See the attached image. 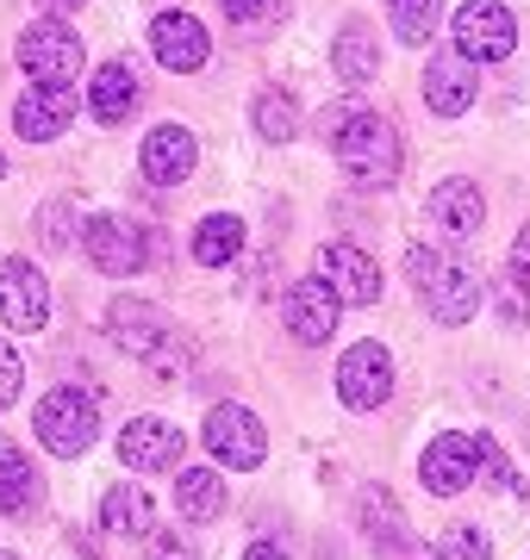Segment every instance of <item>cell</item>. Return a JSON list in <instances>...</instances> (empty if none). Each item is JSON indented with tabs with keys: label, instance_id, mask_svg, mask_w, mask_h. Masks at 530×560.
I'll use <instances>...</instances> for the list:
<instances>
[{
	"label": "cell",
	"instance_id": "cell-31",
	"mask_svg": "<svg viewBox=\"0 0 530 560\" xmlns=\"http://www.w3.org/2000/svg\"><path fill=\"white\" fill-rule=\"evenodd\" d=\"M224 13H231V25H268V20H287V0H238Z\"/></svg>",
	"mask_w": 530,
	"mask_h": 560
},
{
	"label": "cell",
	"instance_id": "cell-17",
	"mask_svg": "<svg viewBox=\"0 0 530 560\" xmlns=\"http://www.w3.org/2000/svg\"><path fill=\"white\" fill-rule=\"evenodd\" d=\"M150 50H157V62L163 69H175V75H194V69H206V25L187 20V13H163V20L150 25Z\"/></svg>",
	"mask_w": 530,
	"mask_h": 560
},
{
	"label": "cell",
	"instance_id": "cell-16",
	"mask_svg": "<svg viewBox=\"0 0 530 560\" xmlns=\"http://www.w3.org/2000/svg\"><path fill=\"white\" fill-rule=\"evenodd\" d=\"M119 460L138 467V474H163V467L182 460V430L163 418H131L119 430Z\"/></svg>",
	"mask_w": 530,
	"mask_h": 560
},
{
	"label": "cell",
	"instance_id": "cell-39",
	"mask_svg": "<svg viewBox=\"0 0 530 560\" xmlns=\"http://www.w3.org/2000/svg\"><path fill=\"white\" fill-rule=\"evenodd\" d=\"M0 175H7V162H0Z\"/></svg>",
	"mask_w": 530,
	"mask_h": 560
},
{
	"label": "cell",
	"instance_id": "cell-3",
	"mask_svg": "<svg viewBox=\"0 0 530 560\" xmlns=\"http://www.w3.org/2000/svg\"><path fill=\"white\" fill-rule=\"evenodd\" d=\"M32 423H38V442L50 455L76 460V455L94 448V436H101V405H94V393H82V386H57V393L38 399Z\"/></svg>",
	"mask_w": 530,
	"mask_h": 560
},
{
	"label": "cell",
	"instance_id": "cell-6",
	"mask_svg": "<svg viewBox=\"0 0 530 560\" xmlns=\"http://www.w3.org/2000/svg\"><path fill=\"white\" fill-rule=\"evenodd\" d=\"M456 50L469 62H506L518 50V20H511L499 0H469L456 13Z\"/></svg>",
	"mask_w": 530,
	"mask_h": 560
},
{
	"label": "cell",
	"instance_id": "cell-22",
	"mask_svg": "<svg viewBox=\"0 0 530 560\" xmlns=\"http://www.w3.org/2000/svg\"><path fill=\"white\" fill-rule=\"evenodd\" d=\"M175 511L187 523H212L224 511V480L212 467H182V480H175Z\"/></svg>",
	"mask_w": 530,
	"mask_h": 560
},
{
	"label": "cell",
	"instance_id": "cell-30",
	"mask_svg": "<svg viewBox=\"0 0 530 560\" xmlns=\"http://www.w3.org/2000/svg\"><path fill=\"white\" fill-rule=\"evenodd\" d=\"M437 560H493V541L474 529V523H456L443 541H437Z\"/></svg>",
	"mask_w": 530,
	"mask_h": 560
},
{
	"label": "cell",
	"instance_id": "cell-21",
	"mask_svg": "<svg viewBox=\"0 0 530 560\" xmlns=\"http://www.w3.org/2000/svg\"><path fill=\"white\" fill-rule=\"evenodd\" d=\"M331 69H337L349 88H368V81H375V69H381V44H375V32H368L362 20H349L344 32H337V44H331Z\"/></svg>",
	"mask_w": 530,
	"mask_h": 560
},
{
	"label": "cell",
	"instance_id": "cell-33",
	"mask_svg": "<svg viewBox=\"0 0 530 560\" xmlns=\"http://www.w3.org/2000/svg\"><path fill=\"white\" fill-rule=\"evenodd\" d=\"M38 224H44V243H50V249H62V243H69V206H44L38 212Z\"/></svg>",
	"mask_w": 530,
	"mask_h": 560
},
{
	"label": "cell",
	"instance_id": "cell-2",
	"mask_svg": "<svg viewBox=\"0 0 530 560\" xmlns=\"http://www.w3.org/2000/svg\"><path fill=\"white\" fill-rule=\"evenodd\" d=\"M406 268H412L418 293H425V312L437 324H449V330H456V324H469L474 312H481V280H474L462 261L437 256V249H412Z\"/></svg>",
	"mask_w": 530,
	"mask_h": 560
},
{
	"label": "cell",
	"instance_id": "cell-8",
	"mask_svg": "<svg viewBox=\"0 0 530 560\" xmlns=\"http://www.w3.org/2000/svg\"><path fill=\"white\" fill-rule=\"evenodd\" d=\"M393 393V355L381 349V342H356V349H344V361H337V399L349 405V411H375V405H388Z\"/></svg>",
	"mask_w": 530,
	"mask_h": 560
},
{
	"label": "cell",
	"instance_id": "cell-38",
	"mask_svg": "<svg viewBox=\"0 0 530 560\" xmlns=\"http://www.w3.org/2000/svg\"><path fill=\"white\" fill-rule=\"evenodd\" d=\"M219 7H238V0H219Z\"/></svg>",
	"mask_w": 530,
	"mask_h": 560
},
{
	"label": "cell",
	"instance_id": "cell-37",
	"mask_svg": "<svg viewBox=\"0 0 530 560\" xmlns=\"http://www.w3.org/2000/svg\"><path fill=\"white\" fill-rule=\"evenodd\" d=\"M50 7H82V0H50Z\"/></svg>",
	"mask_w": 530,
	"mask_h": 560
},
{
	"label": "cell",
	"instance_id": "cell-29",
	"mask_svg": "<svg viewBox=\"0 0 530 560\" xmlns=\"http://www.w3.org/2000/svg\"><path fill=\"white\" fill-rule=\"evenodd\" d=\"M474 467H481V486H499V492H511V499H525V480L506 467V455H499V442H493L487 430L474 436Z\"/></svg>",
	"mask_w": 530,
	"mask_h": 560
},
{
	"label": "cell",
	"instance_id": "cell-36",
	"mask_svg": "<svg viewBox=\"0 0 530 560\" xmlns=\"http://www.w3.org/2000/svg\"><path fill=\"white\" fill-rule=\"evenodd\" d=\"M244 560H287V555L275 548V541H256V548H244Z\"/></svg>",
	"mask_w": 530,
	"mask_h": 560
},
{
	"label": "cell",
	"instance_id": "cell-19",
	"mask_svg": "<svg viewBox=\"0 0 530 560\" xmlns=\"http://www.w3.org/2000/svg\"><path fill=\"white\" fill-rule=\"evenodd\" d=\"M194 131H182V125H157L150 138H143V180H157V187H175V180L194 175Z\"/></svg>",
	"mask_w": 530,
	"mask_h": 560
},
{
	"label": "cell",
	"instance_id": "cell-13",
	"mask_svg": "<svg viewBox=\"0 0 530 560\" xmlns=\"http://www.w3.org/2000/svg\"><path fill=\"white\" fill-rule=\"evenodd\" d=\"M319 275L331 280V293H337L344 305H375L381 300V268H375V256L356 249V243H325V249H319Z\"/></svg>",
	"mask_w": 530,
	"mask_h": 560
},
{
	"label": "cell",
	"instance_id": "cell-14",
	"mask_svg": "<svg viewBox=\"0 0 530 560\" xmlns=\"http://www.w3.org/2000/svg\"><path fill=\"white\" fill-rule=\"evenodd\" d=\"M481 94V75H474V62L462 50H443V57H430L425 69V106L437 119H462Z\"/></svg>",
	"mask_w": 530,
	"mask_h": 560
},
{
	"label": "cell",
	"instance_id": "cell-34",
	"mask_svg": "<svg viewBox=\"0 0 530 560\" xmlns=\"http://www.w3.org/2000/svg\"><path fill=\"white\" fill-rule=\"evenodd\" d=\"M150 560H200V555L182 541V529H163V536H150Z\"/></svg>",
	"mask_w": 530,
	"mask_h": 560
},
{
	"label": "cell",
	"instance_id": "cell-25",
	"mask_svg": "<svg viewBox=\"0 0 530 560\" xmlns=\"http://www.w3.org/2000/svg\"><path fill=\"white\" fill-rule=\"evenodd\" d=\"M238 249H244V224L238 219H224V212L200 219V231H194V261H200V268H224Z\"/></svg>",
	"mask_w": 530,
	"mask_h": 560
},
{
	"label": "cell",
	"instance_id": "cell-10",
	"mask_svg": "<svg viewBox=\"0 0 530 560\" xmlns=\"http://www.w3.org/2000/svg\"><path fill=\"white\" fill-rule=\"evenodd\" d=\"M82 249H88V261H94L101 275H113V280H125V275L143 268V231L131 219H113V212H101V219L82 224Z\"/></svg>",
	"mask_w": 530,
	"mask_h": 560
},
{
	"label": "cell",
	"instance_id": "cell-5",
	"mask_svg": "<svg viewBox=\"0 0 530 560\" xmlns=\"http://www.w3.org/2000/svg\"><path fill=\"white\" fill-rule=\"evenodd\" d=\"M44 318H50V280L25 256H7L0 261V324L20 337H38Z\"/></svg>",
	"mask_w": 530,
	"mask_h": 560
},
{
	"label": "cell",
	"instance_id": "cell-9",
	"mask_svg": "<svg viewBox=\"0 0 530 560\" xmlns=\"http://www.w3.org/2000/svg\"><path fill=\"white\" fill-rule=\"evenodd\" d=\"M337 293H331V280L325 275H307V280H293L287 287V300H281V318H287V337L293 342H325L331 330H337Z\"/></svg>",
	"mask_w": 530,
	"mask_h": 560
},
{
	"label": "cell",
	"instance_id": "cell-12",
	"mask_svg": "<svg viewBox=\"0 0 530 560\" xmlns=\"http://www.w3.org/2000/svg\"><path fill=\"white\" fill-rule=\"evenodd\" d=\"M106 324H113V342H119L125 355H138V361H157L169 349V337H175L169 312L150 305V300H119L113 312H106Z\"/></svg>",
	"mask_w": 530,
	"mask_h": 560
},
{
	"label": "cell",
	"instance_id": "cell-15",
	"mask_svg": "<svg viewBox=\"0 0 530 560\" xmlns=\"http://www.w3.org/2000/svg\"><path fill=\"white\" fill-rule=\"evenodd\" d=\"M418 474H425V486L437 492V499H456L469 480H481V467H474V436H469V430L437 436L425 448V460H418Z\"/></svg>",
	"mask_w": 530,
	"mask_h": 560
},
{
	"label": "cell",
	"instance_id": "cell-27",
	"mask_svg": "<svg viewBox=\"0 0 530 560\" xmlns=\"http://www.w3.org/2000/svg\"><path fill=\"white\" fill-rule=\"evenodd\" d=\"M256 131H263L268 143H287V138H293V131H300V106H293V94H281V88L256 94Z\"/></svg>",
	"mask_w": 530,
	"mask_h": 560
},
{
	"label": "cell",
	"instance_id": "cell-20",
	"mask_svg": "<svg viewBox=\"0 0 530 560\" xmlns=\"http://www.w3.org/2000/svg\"><path fill=\"white\" fill-rule=\"evenodd\" d=\"M131 106H138V75H131L125 62H101L94 81H88V113L101 125H125Z\"/></svg>",
	"mask_w": 530,
	"mask_h": 560
},
{
	"label": "cell",
	"instance_id": "cell-18",
	"mask_svg": "<svg viewBox=\"0 0 530 560\" xmlns=\"http://www.w3.org/2000/svg\"><path fill=\"white\" fill-rule=\"evenodd\" d=\"M76 88H32L20 106H13V125H20L25 143H50L57 131H69V119H76Z\"/></svg>",
	"mask_w": 530,
	"mask_h": 560
},
{
	"label": "cell",
	"instance_id": "cell-11",
	"mask_svg": "<svg viewBox=\"0 0 530 560\" xmlns=\"http://www.w3.org/2000/svg\"><path fill=\"white\" fill-rule=\"evenodd\" d=\"M425 224L437 231L443 243H474L481 237V224H487V200H481V187L474 180H443L425 206Z\"/></svg>",
	"mask_w": 530,
	"mask_h": 560
},
{
	"label": "cell",
	"instance_id": "cell-4",
	"mask_svg": "<svg viewBox=\"0 0 530 560\" xmlns=\"http://www.w3.org/2000/svg\"><path fill=\"white\" fill-rule=\"evenodd\" d=\"M20 62L44 88H76V75H82V38L62 20H32L20 32Z\"/></svg>",
	"mask_w": 530,
	"mask_h": 560
},
{
	"label": "cell",
	"instance_id": "cell-7",
	"mask_svg": "<svg viewBox=\"0 0 530 560\" xmlns=\"http://www.w3.org/2000/svg\"><path fill=\"white\" fill-rule=\"evenodd\" d=\"M206 448L224 460V467H238V474H250V467H263L268 455V436L263 423H256V411H244V405H212L206 411Z\"/></svg>",
	"mask_w": 530,
	"mask_h": 560
},
{
	"label": "cell",
	"instance_id": "cell-1",
	"mask_svg": "<svg viewBox=\"0 0 530 560\" xmlns=\"http://www.w3.org/2000/svg\"><path fill=\"white\" fill-rule=\"evenodd\" d=\"M331 156H337V168H344L356 187L381 194V187H393V180H400V131H393L381 113H362V106H356V113L337 125Z\"/></svg>",
	"mask_w": 530,
	"mask_h": 560
},
{
	"label": "cell",
	"instance_id": "cell-32",
	"mask_svg": "<svg viewBox=\"0 0 530 560\" xmlns=\"http://www.w3.org/2000/svg\"><path fill=\"white\" fill-rule=\"evenodd\" d=\"M20 381H25L20 355H13V349H7V342H0V411H7V405L20 399Z\"/></svg>",
	"mask_w": 530,
	"mask_h": 560
},
{
	"label": "cell",
	"instance_id": "cell-28",
	"mask_svg": "<svg viewBox=\"0 0 530 560\" xmlns=\"http://www.w3.org/2000/svg\"><path fill=\"white\" fill-rule=\"evenodd\" d=\"M437 7L443 0H388V20L400 32V44H425L437 32Z\"/></svg>",
	"mask_w": 530,
	"mask_h": 560
},
{
	"label": "cell",
	"instance_id": "cell-26",
	"mask_svg": "<svg viewBox=\"0 0 530 560\" xmlns=\"http://www.w3.org/2000/svg\"><path fill=\"white\" fill-rule=\"evenodd\" d=\"M362 523L375 541H388V548H412L406 523H400V504H393L388 486H375V492H362Z\"/></svg>",
	"mask_w": 530,
	"mask_h": 560
},
{
	"label": "cell",
	"instance_id": "cell-23",
	"mask_svg": "<svg viewBox=\"0 0 530 560\" xmlns=\"http://www.w3.org/2000/svg\"><path fill=\"white\" fill-rule=\"evenodd\" d=\"M32 504H38V474H32V460H25L13 442L0 436V511L20 517V511H32Z\"/></svg>",
	"mask_w": 530,
	"mask_h": 560
},
{
	"label": "cell",
	"instance_id": "cell-35",
	"mask_svg": "<svg viewBox=\"0 0 530 560\" xmlns=\"http://www.w3.org/2000/svg\"><path fill=\"white\" fill-rule=\"evenodd\" d=\"M511 275H518V287L530 293V224L518 231V243H511Z\"/></svg>",
	"mask_w": 530,
	"mask_h": 560
},
{
	"label": "cell",
	"instance_id": "cell-24",
	"mask_svg": "<svg viewBox=\"0 0 530 560\" xmlns=\"http://www.w3.org/2000/svg\"><path fill=\"white\" fill-rule=\"evenodd\" d=\"M101 523H106L119 541L150 536V499H143L138 486H113V492H106V504H101Z\"/></svg>",
	"mask_w": 530,
	"mask_h": 560
},
{
	"label": "cell",
	"instance_id": "cell-40",
	"mask_svg": "<svg viewBox=\"0 0 530 560\" xmlns=\"http://www.w3.org/2000/svg\"><path fill=\"white\" fill-rule=\"evenodd\" d=\"M0 560H13V555H0Z\"/></svg>",
	"mask_w": 530,
	"mask_h": 560
}]
</instances>
